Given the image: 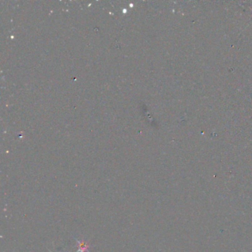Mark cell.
Instances as JSON below:
<instances>
[{
    "instance_id": "obj_1",
    "label": "cell",
    "mask_w": 252,
    "mask_h": 252,
    "mask_svg": "<svg viewBox=\"0 0 252 252\" xmlns=\"http://www.w3.org/2000/svg\"><path fill=\"white\" fill-rule=\"evenodd\" d=\"M75 241L79 244V249H78L76 252H89V249L90 245L86 243L85 241H80L77 239H75Z\"/></svg>"
},
{
    "instance_id": "obj_2",
    "label": "cell",
    "mask_w": 252,
    "mask_h": 252,
    "mask_svg": "<svg viewBox=\"0 0 252 252\" xmlns=\"http://www.w3.org/2000/svg\"><path fill=\"white\" fill-rule=\"evenodd\" d=\"M50 252H53V251H50Z\"/></svg>"
}]
</instances>
